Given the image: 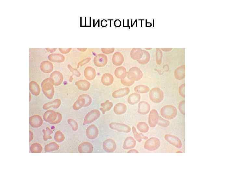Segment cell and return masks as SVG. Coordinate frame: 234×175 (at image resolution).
<instances>
[{
	"instance_id": "cell-44",
	"label": "cell",
	"mask_w": 234,
	"mask_h": 175,
	"mask_svg": "<svg viewBox=\"0 0 234 175\" xmlns=\"http://www.w3.org/2000/svg\"><path fill=\"white\" fill-rule=\"evenodd\" d=\"M78 49L80 51L83 52H85L87 50V49L79 48V49Z\"/></svg>"
},
{
	"instance_id": "cell-1",
	"label": "cell",
	"mask_w": 234,
	"mask_h": 175,
	"mask_svg": "<svg viewBox=\"0 0 234 175\" xmlns=\"http://www.w3.org/2000/svg\"><path fill=\"white\" fill-rule=\"evenodd\" d=\"M92 98L88 95L82 94L79 96L78 100L73 105L74 110H78L83 107L89 106L92 103Z\"/></svg>"
},
{
	"instance_id": "cell-30",
	"label": "cell",
	"mask_w": 234,
	"mask_h": 175,
	"mask_svg": "<svg viewBox=\"0 0 234 175\" xmlns=\"http://www.w3.org/2000/svg\"><path fill=\"white\" fill-rule=\"evenodd\" d=\"M132 129L135 139L138 142H141L142 141V139L146 140L148 139V137H147V136H144L142 134L138 133L137 132L136 129L134 126H133Z\"/></svg>"
},
{
	"instance_id": "cell-36",
	"label": "cell",
	"mask_w": 234,
	"mask_h": 175,
	"mask_svg": "<svg viewBox=\"0 0 234 175\" xmlns=\"http://www.w3.org/2000/svg\"><path fill=\"white\" fill-rule=\"evenodd\" d=\"M68 68L72 72L73 75L79 77L81 75V74L77 69H74L70 65H68Z\"/></svg>"
},
{
	"instance_id": "cell-20",
	"label": "cell",
	"mask_w": 234,
	"mask_h": 175,
	"mask_svg": "<svg viewBox=\"0 0 234 175\" xmlns=\"http://www.w3.org/2000/svg\"><path fill=\"white\" fill-rule=\"evenodd\" d=\"M136 145V142L134 138L129 136L126 138L124 141L123 148L125 150H129L134 148Z\"/></svg>"
},
{
	"instance_id": "cell-15",
	"label": "cell",
	"mask_w": 234,
	"mask_h": 175,
	"mask_svg": "<svg viewBox=\"0 0 234 175\" xmlns=\"http://www.w3.org/2000/svg\"><path fill=\"white\" fill-rule=\"evenodd\" d=\"M84 75L87 80H92L96 77V70L94 68L91 67H87L84 70Z\"/></svg>"
},
{
	"instance_id": "cell-18",
	"label": "cell",
	"mask_w": 234,
	"mask_h": 175,
	"mask_svg": "<svg viewBox=\"0 0 234 175\" xmlns=\"http://www.w3.org/2000/svg\"><path fill=\"white\" fill-rule=\"evenodd\" d=\"M114 78L113 75L109 73H106L101 78V82L103 85L106 86H109L113 84Z\"/></svg>"
},
{
	"instance_id": "cell-11",
	"label": "cell",
	"mask_w": 234,
	"mask_h": 175,
	"mask_svg": "<svg viewBox=\"0 0 234 175\" xmlns=\"http://www.w3.org/2000/svg\"><path fill=\"white\" fill-rule=\"evenodd\" d=\"M159 116L157 111L155 109L152 110L150 113L148 121L149 124L151 127L154 128L157 124Z\"/></svg>"
},
{
	"instance_id": "cell-10",
	"label": "cell",
	"mask_w": 234,
	"mask_h": 175,
	"mask_svg": "<svg viewBox=\"0 0 234 175\" xmlns=\"http://www.w3.org/2000/svg\"><path fill=\"white\" fill-rule=\"evenodd\" d=\"M86 135L88 139L90 140L95 139L99 135L97 127L94 125L90 126L87 129Z\"/></svg>"
},
{
	"instance_id": "cell-33",
	"label": "cell",
	"mask_w": 234,
	"mask_h": 175,
	"mask_svg": "<svg viewBox=\"0 0 234 175\" xmlns=\"http://www.w3.org/2000/svg\"><path fill=\"white\" fill-rule=\"evenodd\" d=\"M64 136L61 131H58L55 133L54 139L56 141L61 142L64 140Z\"/></svg>"
},
{
	"instance_id": "cell-23",
	"label": "cell",
	"mask_w": 234,
	"mask_h": 175,
	"mask_svg": "<svg viewBox=\"0 0 234 175\" xmlns=\"http://www.w3.org/2000/svg\"><path fill=\"white\" fill-rule=\"evenodd\" d=\"M143 53V51L141 49H133L131 51L130 57L133 59L137 61L141 58Z\"/></svg>"
},
{
	"instance_id": "cell-42",
	"label": "cell",
	"mask_w": 234,
	"mask_h": 175,
	"mask_svg": "<svg viewBox=\"0 0 234 175\" xmlns=\"http://www.w3.org/2000/svg\"><path fill=\"white\" fill-rule=\"evenodd\" d=\"M128 153H139V152L136 150H131L129 151Z\"/></svg>"
},
{
	"instance_id": "cell-39",
	"label": "cell",
	"mask_w": 234,
	"mask_h": 175,
	"mask_svg": "<svg viewBox=\"0 0 234 175\" xmlns=\"http://www.w3.org/2000/svg\"><path fill=\"white\" fill-rule=\"evenodd\" d=\"M161 53L160 50H157L156 52V62L157 63L160 65L161 61Z\"/></svg>"
},
{
	"instance_id": "cell-4",
	"label": "cell",
	"mask_w": 234,
	"mask_h": 175,
	"mask_svg": "<svg viewBox=\"0 0 234 175\" xmlns=\"http://www.w3.org/2000/svg\"><path fill=\"white\" fill-rule=\"evenodd\" d=\"M161 116L167 119H172L176 116L177 110L172 106H166L163 107L161 110Z\"/></svg>"
},
{
	"instance_id": "cell-8",
	"label": "cell",
	"mask_w": 234,
	"mask_h": 175,
	"mask_svg": "<svg viewBox=\"0 0 234 175\" xmlns=\"http://www.w3.org/2000/svg\"><path fill=\"white\" fill-rule=\"evenodd\" d=\"M93 62L95 65L98 67H104L107 63V57L105 54H99L94 58Z\"/></svg>"
},
{
	"instance_id": "cell-43",
	"label": "cell",
	"mask_w": 234,
	"mask_h": 175,
	"mask_svg": "<svg viewBox=\"0 0 234 175\" xmlns=\"http://www.w3.org/2000/svg\"><path fill=\"white\" fill-rule=\"evenodd\" d=\"M116 22L117 23H115L116 26L117 27H119L120 26L121 23V22L119 20H117Z\"/></svg>"
},
{
	"instance_id": "cell-37",
	"label": "cell",
	"mask_w": 234,
	"mask_h": 175,
	"mask_svg": "<svg viewBox=\"0 0 234 175\" xmlns=\"http://www.w3.org/2000/svg\"><path fill=\"white\" fill-rule=\"evenodd\" d=\"M90 60L91 58H87L83 60L78 64L77 68H79V67L85 65L86 64L89 63Z\"/></svg>"
},
{
	"instance_id": "cell-3",
	"label": "cell",
	"mask_w": 234,
	"mask_h": 175,
	"mask_svg": "<svg viewBox=\"0 0 234 175\" xmlns=\"http://www.w3.org/2000/svg\"><path fill=\"white\" fill-rule=\"evenodd\" d=\"M127 75L130 80L134 81L140 80L143 76L142 70L137 67L131 68L127 72Z\"/></svg>"
},
{
	"instance_id": "cell-16",
	"label": "cell",
	"mask_w": 234,
	"mask_h": 175,
	"mask_svg": "<svg viewBox=\"0 0 234 175\" xmlns=\"http://www.w3.org/2000/svg\"><path fill=\"white\" fill-rule=\"evenodd\" d=\"M124 61V58L122 54L119 52L115 53L112 57V62L114 65L120 66L123 64Z\"/></svg>"
},
{
	"instance_id": "cell-5",
	"label": "cell",
	"mask_w": 234,
	"mask_h": 175,
	"mask_svg": "<svg viewBox=\"0 0 234 175\" xmlns=\"http://www.w3.org/2000/svg\"><path fill=\"white\" fill-rule=\"evenodd\" d=\"M161 142L157 138L152 137L147 140L144 144V148L149 151H153L159 148Z\"/></svg>"
},
{
	"instance_id": "cell-22",
	"label": "cell",
	"mask_w": 234,
	"mask_h": 175,
	"mask_svg": "<svg viewBox=\"0 0 234 175\" xmlns=\"http://www.w3.org/2000/svg\"><path fill=\"white\" fill-rule=\"evenodd\" d=\"M141 96L140 94L134 93L130 94L128 99V102L131 105H134L139 102Z\"/></svg>"
},
{
	"instance_id": "cell-12",
	"label": "cell",
	"mask_w": 234,
	"mask_h": 175,
	"mask_svg": "<svg viewBox=\"0 0 234 175\" xmlns=\"http://www.w3.org/2000/svg\"><path fill=\"white\" fill-rule=\"evenodd\" d=\"M150 109V106L148 103L142 101L139 104L138 112L142 115H147L149 113Z\"/></svg>"
},
{
	"instance_id": "cell-40",
	"label": "cell",
	"mask_w": 234,
	"mask_h": 175,
	"mask_svg": "<svg viewBox=\"0 0 234 175\" xmlns=\"http://www.w3.org/2000/svg\"><path fill=\"white\" fill-rule=\"evenodd\" d=\"M101 50L102 52L104 54H108L113 53L115 50V49L112 48H102Z\"/></svg>"
},
{
	"instance_id": "cell-29",
	"label": "cell",
	"mask_w": 234,
	"mask_h": 175,
	"mask_svg": "<svg viewBox=\"0 0 234 175\" xmlns=\"http://www.w3.org/2000/svg\"><path fill=\"white\" fill-rule=\"evenodd\" d=\"M137 127L140 132L144 133L148 132L149 130L148 125L144 122L139 123L137 125Z\"/></svg>"
},
{
	"instance_id": "cell-21",
	"label": "cell",
	"mask_w": 234,
	"mask_h": 175,
	"mask_svg": "<svg viewBox=\"0 0 234 175\" xmlns=\"http://www.w3.org/2000/svg\"><path fill=\"white\" fill-rule=\"evenodd\" d=\"M127 110V107L126 105L122 103H118L116 104L114 108V112L118 115L125 114Z\"/></svg>"
},
{
	"instance_id": "cell-27",
	"label": "cell",
	"mask_w": 234,
	"mask_h": 175,
	"mask_svg": "<svg viewBox=\"0 0 234 175\" xmlns=\"http://www.w3.org/2000/svg\"><path fill=\"white\" fill-rule=\"evenodd\" d=\"M134 90L136 93L139 94H145L148 93L150 89L146 85H139L136 86Z\"/></svg>"
},
{
	"instance_id": "cell-14",
	"label": "cell",
	"mask_w": 234,
	"mask_h": 175,
	"mask_svg": "<svg viewBox=\"0 0 234 175\" xmlns=\"http://www.w3.org/2000/svg\"><path fill=\"white\" fill-rule=\"evenodd\" d=\"M165 138L166 141L177 148H181L182 144L178 138L173 135H167L165 136Z\"/></svg>"
},
{
	"instance_id": "cell-41",
	"label": "cell",
	"mask_w": 234,
	"mask_h": 175,
	"mask_svg": "<svg viewBox=\"0 0 234 175\" xmlns=\"http://www.w3.org/2000/svg\"><path fill=\"white\" fill-rule=\"evenodd\" d=\"M72 49H59L60 52L63 54L68 53Z\"/></svg>"
},
{
	"instance_id": "cell-25",
	"label": "cell",
	"mask_w": 234,
	"mask_h": 175,
	"mask_svg": "<svg viewBox=\"0 0 234 175\" xmlns=\"http://www.w3.org/2000/svg\"><path fill=\"white\" fill-rule=\"evenodd\" d=\"M126 69L124 67L121 66L117 68L115 70V75L118 79H122L127 75Z\"/></svg>"
},
{
	"instance_id": "cell-38",
	"label": "cell",
	"mask_w": 234,
	"mask_h": 175,
	"mask_svg": "<svg viewBox=\"0 0 234 175\" xmlns=\"http://www.w3.org/2000/svg\"><path fill=\"white\" fill-rule=\"evenodd\" d=\"M50 145V151L57 150L59 148V146L56 143H51Z\"/></svg>"
},
{
	"instance_id": "cell-6",
	"label": "cell",
	"mask_w": 234,
	"mask_h": 175,
	"mask_svg": "<svg viewBox=\"0 0 234 175\" xmlns=\"http://www.w3.org/2000/svg\"><path fill=\"white\" fill-rule=\"evenodd\" d=\"M100 115L101 113L98 110L95 109L91 110L84 118L83 125H86L94 122L100 117Z\"/></svg>"
},
{
	"instance_id": "cell-32",
	"label": "cell",
	"mask_w": 234,
	"mask_h": 175,
	"mask_svg": "<svg viewBox=\"0 0 234 175\" xmlns=\"http://www.w3.org/2000/svg\"><path fill=\"white\" fill-rule=\"evenodd\" d=\"M52 60L57 62H62L64 60V57L60 54H54L52 55Z\"/></svg>"
},
{
	"instance_id": "cell-24",
	"label": "cell",
	"mask_w": 234,
	"mask_h": 175,
	"mask_svg": "<svg viewBox=\"0 0 234 175\" xmlns=\"http://www.w3.org/2000/svg\"><path fill=\"white\" fill-rule=\"evenodd\" d=\"M113 106V103L109 100H106L104 103L101 105L100 110L103 114H105L106 112L109 111Z\"/></svg>"
},
{
	"instance_id": "cell-31",
	"label": "cell",
	"mask_w": 234,
	"mask_h": 175,
	"mask_svg": "<svg viewBox=\"0 0 234 175\" xmlns=\"http://www.w3.org/2000/svg\"><path fill=\"white\" fill-rule=\"evenodd\" d=\"M121 83L124 86L130 87L134 84L135 81L130 80L126 75L125 77L121 79Z\"/></svg>"
},
{
	"instance_id": "cell-17",
	"label": "cell",
	"mask_w": 234,
	"mask_h": 175,
	"mask_svg": "<svg viewBox=\"0 0 234 175\" xmlns=\"http://www.w3.org/2000/svg\"><path fill=\"white\" fill-rule=\"evenodd\" d=\"M130 91V89L128 87L121 88L114 91L112 95L115 98H120L128 95Z\"/></svg>"
},
{
	"instance_id": "cell-28",
	"label": "cell",
	"mask_w": 234,
	"mask_h": 175,
	"mask_svg": "<svg viewBox=\"0 0 234 175\" xmlns=\"http://www.w3.org/2000/svg\"><path fill=\"white\" fill-rule=\"evenodd\" d=\"M53 75L55 85H61L63 81V76L62 74L60 72L55 71Z\"/></svg>"
},
{
	"instance_id": "cell-2",
	"label": "cell",
	"mask_w": 234,
	"mask_h": 175,
	"mask_svg": "<svg viewBox=\"0 0 234 175\" xmlns=\"http://www.w3.org/2000/svg\"><path fill=\"white\" fill-rule=\"evenodd\" d=\"M149 98L153 102L159 103L161 102L163 98V92L160 89L155 88L150 91Z\"/></svg>"
},
{
	"instance_id": "cell-19",
	"label": "cell",
	"mask_w": 234,
	"mask_h": 175,
	"mask_svg": "<svg viewBox=\"0 0 234 175\" xmlns=\"http://www.w3.org/2000/svg\"><path fill=\"white\" fill-rule=\"evenodd\" d=\"M75 85L79 90L83 91L89 90L91 85L88 81L83 80L78 81L76 82Z\"/></svg>"
},
{
	"instance_id": "cell-9",
	"label": "cell",
	"mask_w": 234,
	"mask_h": 175,
	"mask_svg": "<svg viewBox=\"0 0 234 175\" xmlns=\"http://www.w3.org/2000/svg\"><path fill=\"white\" fill-rule=\"evenodd\" d=\"M117 147V146L115 142L112 139L106 140L103 144V148L107 152H114L116 150Z\"/></svg>"
},
{
	"instance_id": "cell-7",
	"label": "cell",
	"mask_w": 234,
	"mask_h": 175,
	"mask_svg": "<svg viewBox=\"0 0 234 175\" xmlns=\"http://www.w3.org/2000/svg\"><path fill=\"white\" fill-rule=\"evenodd\" d=\"M112 130L121 132L128 133L131 131L130 127L126 124L118 123H111L109 125Z\"/></svg>"
},
{
	"instance_id": "cell-34",
	"label": "cell",
	"mask_w": 234,
	"mask_h": 175,
	"mask_svg": "<svg viewBox=\"0 0 234 175\" xmlns=\"http://www.w3.org/2000/svg\"><path fill=\"white\" fill-rule=\"evenodd\" d=\"M68 122L73 131H76L78 130V124L76 121L72 119H70L68 120Z\"/></svg>"
},
{
	"instance_id": "cell-26",
	"label": "cell",
	"mask_w": 234,
	"mask_h": 175,
	"mask_svg": "<svg viewBox=\"0 0 234 175\" xmlns=\"http://www.w3.org/2000/svg\"><path fill=\"white\" fill-rule=\"evenodd\" d=\"M143 55L141 59L137 60L138 62L141 65H145L147 64L150 59V54L145 50H143Z\"/></svg>"
},
{
	"instance_id": "cell-13",
	"label": "cell",
	"mask_w": 234,
	"mask_h": 175,
	"mask_svg": "<svg viewBox=\"0 0 234 175\" xmlns=\"http://www.w3.org/2000/svg\"><path fill=\"white\" fill-rule=\"evenodd\" d=\"M78 151L80 153H90L93 151V147L91 143L84 142L79 146Z\"/></svg>"
},
{
	"instance_id": "cell-35",
	"label": "cell",
	"mask_w": 234,
	"mask_h": 175,
	"mask_svg": "<svg viewBox=\"0 0 234 175\" xmlns=\"http://www.w3.org/2000/svg\"><path fill=\"white\" fill-rule=\"evenodd\" d=\"M157 124L163 127H167L169 125L170 122L159 116Z\"/></svg>"
}]
</instances>
